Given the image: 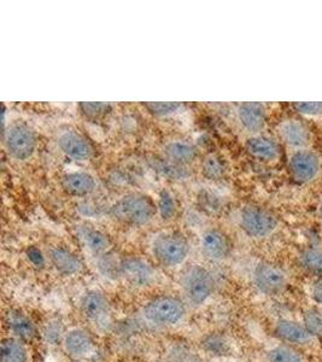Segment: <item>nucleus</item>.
Here are the masks:
<instances>
[{"mask_svg": "<svg viewBox=\"0 0 322 362\" xmlns=\"http://www.w3.org/2000/svg\"><path fill=\"white\" fill-rule=\"evenodd\" d=\"M62 346L69 358L75 361H81L95 353V337L88 329L74 327L66 331Z\"/></svg>", "mask_w": 322, "mask_h": 362, "instance_id": "obj_13", "label": "nucleus"}, {"mask_svg": "<svg viewBox=\"0 0 322 362\" xmlns=\"http://www.w3.org/2000/svg\"><path fill=\"white\" fill-rule=\"evenodd\" d=\"M157 213L162 220L169 221L177 216L178 213V201L169 189H162L158 196Z\"/></svg>", "mask_w": 322, "mask_h": 362, "instance_id": "obj_27", "label": "nucleus"}, {"mask_svg": "<svg viewBox=\"0 0 322 362\" xmlns=\"http://www.w3.org/2000/svg\"><path fill=\"white\" fill-rule=\"evenodd\" d=\"M304 324L314 336H322V310L309 309L304 314Z\"/></svg>", "mask_w": 322, "mask_h": 362, "instance_id": "obj_33", "label": "nucleus"}, {"mask_svg": "<svg viewBox=\"0 0 322 362\" xmlns=\"http://www.w3.org/2000/svg\"><path fill=\"white\" fill-rule=\"evenodd\" d=\"M292 107L302 116H306V117L322 116V102H298L292 104Z\"/></svg>", "mask_w": 322, "mask_h": 362, "instance_id": "obj_34", "label": "nucleus"}, {"mask_svg": "<svg viewBox=\"0 0 322 362\" xmlns=\"http://www.w3.org/2000/svg\"><path fill=\"white\" fill-rule=\"evenodd\" d=\"M245 148L250 156L265 163L275 162L281 156V146L279 141L263 134L250 136L246 140Z\"/></svg>", "mask_w": 322, "mask_h": 362, "instance_id": "obj_19", "label": "nucleus"}, {"mask_svg": "<svg viewBox=\"0 0 322 362\" xmlns=\"http://www.w3.org/2000/svg\"><path fill=\"white\" fill-rule=\"evenodd\" d=\"M109 214L124 225L144 226L157 214V204L148 194L131 192L117 199L110 206Z\"/></svg>", "mask_w": 322, "mask_h": 362, "instance_id": "obj_1", "label": "nucleus"}, {"mask_svg": "<svg viewBox=\"0 0 322 362\" xmlns=\"http://www.w3.org/2000/svg\"><path fill=\"white\" fill-rule=\"evenodd\" d=\"M185 165H179L174 163L168 158H160L156 157L153 160V168L157 170L158 173L165 177H169L172 180H179V179H185L189 177L186 170H184Z\"/></svg>", "mask_w": 322, "mask_h": 362, "instance_id": "obj_28", "label": "nucleus"}, {"mask_svg": "<svg viewBox=\"0 0 322 362\" xmlns=\"http://www.w3.org/2000/svg\"><path fill=\"white\" fill-rule=\"evenodd\" d=\"M233 250L229 235L220 228H208L201 237V251L203 256L213 262L228 259Z\"/></svg>", "mask_w": 322, "mask_h": 362, "instance_id": "obj_12", "label": "nucleus"}, {"mask_svg": "<svg viewBox=\"0 0 322 362\" xmlns=\"http://www.w3.org/2000/svg\"><path fill=\"white\" fill-rule=\"evenodd\" d=\"M239 226L250 238L263 239L278 230L279 218L265 206L248 204L240 210Z\"/></svg>", "mask_w": 322, "mask_h": 362, "instance_id": "obj_5", "label": "nucleus"}, {"mask_svg": "<svg viewBox=\"0 0 322 362\" xmlns=\"http://www.w3.org/2000/svg\"><path fill=\"white\" fill-rule=\"evenodd\" d=\"M226 163L225 160L216 155V153H210L208 155L202 163V173L208 180L217 181L221 180L225 174H226Z\"/></svg>", "mask_w": 322, "mask_h": 362, "instance_id": "obj_25", "label": "nucleus"}, {"mask_svg": "<svg viewBox=\"0 0 322 362\" xmlns=\"http://www.w3.org/2000/svg\"><path fill=\"white\" fill-rule=\"evenodd\" d=\"M66 334V331L59 320L49 321L42 331V336L49 344H62Z\"/></svg>", "mask_w": 322, "mask_h": 362, "instance_id": "obj_30", "label": "nucleus"}, {"mask_svg": "<svg viewBox=\"0 0 322 362\" xmlns=\"http://www.w3.org/2000/svg\"><path fill=\"white\" fill-rule=\"evenodd\" d=\"M311 297L313 300L318 303V305H322V280L316 281L313 288H311Z\"/></svg>", "mask_w": 322, "mask_h": 362, "instance_id": "obj_36", "label": "nucleus"}, {"mask_svg": "<svg viewBox=\"0 0 322 362\" xmlns=\"http://www.w3.org/2000/svg\"><path fill=\"white\" fill-rule=\"evenodd\" d=\"M76 233L79 235L81 243L92 255L103 257L110 254L112 249V239L107 233H104L103 230H98L88 223H81L76 227Z\"/></svg>", "mask_w": 322, "mask_h": 362, "instance_id": "obj_18", "label": "nucleus"}, {"mask_svg": "<svg viewBox=\"0 0 322 362\" xmlns=\"http://www.w3.org/2000/svg\"><path fill=\"white\" fill-rule=\"evenodd\" d=\"M186 303L178 296L160 295L143 308V317L155 326H173L186 315Z\"/></svg>", "mask_w": 322, "mask_h": 362, "instance_id": "obj_3", "label": "nucleus"}, {"mask_svg": "<svg viewBox=\"0 0 322 362\" xmlns=\"http://www.w3.org/2000/svg\"><path fill=\"white\" fill-rule=\"evenodd\" d=\"M0 362H29L27 344L15 337L4 338L0 344Z\"/></svg>", "mask_w": 322, "mask_h": 362, "instance_id": "obj_23", "label": "nucleus"}, {"mask_svg": "<svg viewBox=\"0 0 322 362\" xmlns=\"http://www.w3.org/2000/svg\"><path fill=\"white\" fill-rule=\"evenodd\" d=\"M151 251L161 266L175 268L186 262L190 256L191 244L181 232L165 230L153 237Z\"/></svg>", "mask_w": 322, "mask_h": 362, "instance_id": "obj_2", "label": "nucleus"}, {"mask_svg": "<svg viewBox=\"0 0 322 362\" xmlns=\"http://www.w3.org/2000/svg\"><path fill=\"white\" fill-rule=\"evenodd\" d=\"M165 158L179 165L192 163L198 157V148L187 140H172L165 145Z\"/></svg>", "mask_w": 322, "mask_h": 362, "instance_id": "obj_22", "label": "nucleus"}, {"mask_svg": "<svg viewBox=\"0 0 322 362\" xmlns=\"http://www.w3.org/2000/svg\"><path fill=\"white\" fill-rule=\"evenodd\" d=\"M80 312L95 329H107L112 326V305L107 295L100 290H90L83 295Z\"/></svg>", "mask_w": 322, "mask_h": 362, "instance_id": "obj_8", "label": "nucleus"}, {"mask_svg": "<svg viewBox=\"0 0 322 362\" xmlns=\"http://www.w3.org/2000/svg\"><path fill=\"white\" fill-rule=\"evenodd\" d=\"M255 288L266 296H278L285 291L289 276L284 268L272 262H260L254 269Z\"/></svg>", "mask_w": 322, "mask_h": 362, "instance_id": "obj_9", "label": "nucleus"}, {"mask_svg": "<svg viewBox=\"0 0 322 362\" xmlns=\"http://www.w3.org/2000/svg\"><path fill=\"white\" fill-rule=\"evenodd\" d=\"M57 144L61 151L71 160L83 162L91 160L95 156V148L93 143L85 134L75 129L63 131L58 136Z\"/></svg>", "mask_w": 322, "mask_h": 362, "instance_id": "obj_11", "label": "nucleus"}, {"mask_svg": "<svg viewBox=\"0 0 322 362\" xmlns=\"http://www.w3.org/2000/svg\"><path fill=\"white\" fill-rule=\"evenodd\" d=\"M182 290L187 302L193 307L205 305L216 290V281L208 268L193 264L182 274Z\"/></svg>", "mask_w": 322, "mask_h": 362, "instance_id": "obj_4", "label": "nucleus"}, {"mask_svg": "<svg viewBox=\"0 0 322 362\" xmlns=\"http://www.w3.org/2000/svg\"><path fill=\"white\" fill-rule=\"evenodd\" d=\"M299 264L304 271L314 276H322V247H304L299 252Z\"/></svg>", "mask_w": 322, "mask_h": 362, "instance_id": "obj_24", "label": "nucleus"}, {"mask_svg": "<svg viewBox=\"0 0 322 362\" xmlns=\"http://www.w3.org/2000/svg\"><path fill=\"white\" fill-rule=\"evenodd\" d=\"M80 112L83 114L86 119H103L112 112V105L110 103H100V102H83L78 105Z\"/></svg>", "mask_w": 322, "mask_h": 362, "instance_id": "obj_29", "label": "nucleus"}, {"mask_svg": "<svg viewBox=\"0 0 322 362\" xmlns=\"http://www.w3.org/2000/svg\"><path fill=\"white\" fill-rule=\"evenodd\" d=\"M274 332L281 341L289 346H306L314 341L315 338L304 322H298L290 319H281L278 321Z\"/></svg>", "mask_w": 322, "mask_h": 362, "instance_id": "obj_17", "label": "nucleus"}, {"mask_svg": "<svg viewBox=\"0 0 322 362\" xmlns=\"http://www.w3.org/2000/svg\"><path fill=\"white\" fill-rule=\"evenodd\" d=\"M121 276L129 280L134 286H149L153 284L156 272L151 264L136 256H129L121 259Z\"/></svg>", "mask_w": 322, "mask_h": 362, "instance_id": "obj_14", "label": "nucleus"}, {"mask_svg": "<svg viewBox=\"0 0 322 362\" xmlns=\"http://www.w3.org/2000/svg\"><path fill=\"white\" fill-rule=\"evenodd\" d=\"M277 133L281 141L294 150L309 148L313 143L311 129L302 119H282L277 126Z\"/></svg>", "mask_w": 322, "mask_h": 362, "instance_id": "obj_10", "label": "nucleus"}, {"mask_svg": "<svg viewBox=\"0 0 322 362\" xmlns=\"http://www.w3.org/2000/svg\"><path fill=\"white\" fill-rule=\"evenodd\" d=\"M141 105L150 114L156 116L172 115L174 112H178L179 109L182 107V104L178 103V102H146V103H143Z\"/></svg>", "mask_w": 322, "mask_h": 362, "instance_id": "obj_31", "label": "nucleus"}, {"mask_svg": "<svg viewBox=\"0 0 322 362\" xmlns=\"http://www.w3.org/2000/svg\"><path fill=\"white\" fill-rule=\"evenodd\" d=\"M52 267L63 276H78L83 269V259L66 247H54L49 252Z\"/></svg>", "mask_w": 322, "mask_h": 362, "instance_id": "obj_20", "label": "nucleus"}, {"mask_svg": "<svg viewBox=\"0 0 322 362\" xmlns=\"http://www.w3.org/2000/svg\"><path fill=\"white\" fill-rule=\"evenodd\" d=\"M290 175L299 185H306L318 179L322 170V158L311 148L294 150L287 162Z\"/></svg>", "mask_w": 322, "mask_h": 362, "instance_id": "obj_7", "label": "nucleus"}, {"mask_svg": "<svg viewBox=\"0 0 322 362\" xmlns=\"http://www.w3.org/2000/svg\"><path fill=\"white\" fill-rule=\"evenodd\" d=\"M318 216H320V220L322 221V202L320 206H318Z\"/></svg>", "mask_w": 322, "mask_h": 362, "instance_id": "obj_37", "label": "nucleus"}, {"mask_svg": "<svg viewBox=\"0 0 322 362\" xmlns=\"http://www.w3.org/2000/svg\"><path fill=\"white\" fill-rule=\"evenodd\" d=\"M267 362H306L303 355L289 344L274 346L267 353Z\"/></svg>", "mask_w": 322, "mask_h": 362, "instance_id": "obj_26", "label": "nucleus"}, {"mask_svg": "<svg viewBox=\"0 0 322 362\" xmlns=\"http://www.w3.org/2000/svg\"><path fill=\"white\" fill-rule=\"evenodd\" d=\"M237 117L242 127L251 136L261 134L267 124L266 107L257 102H245L239 104L237 109Z\"/></svg>", "mask_w": 322, "mask_h": 362, "instance_id": "obj_16", "label": "nucleus"}, {"mask_svg": "<svg viewBox=\"0 0 322 362\" xmlns=\"http://www.w3.org/2000/svg\"><path fill=\"white\" fill-rule=\"evenodd\" d=\"M5 326L8 327L11 337L25 341V344L35 341L39 336L35 322L18 309H8L5 314Z\"/></svg>", "mask_w": 322, "mask_h": 362, "instance_id": "obj_15", "label": "nucleus"}, {"mask_svg": "<svg viewBox=\"0 0 322 362\" xmlns=\"http://www.w3.org/2000/svg\"><path fill=\"white\" fill-rule=\"evenodd\" d=\"M62 186L66 194L74 197H87L95 192L97 182L87 172H71L63 177Z\"/></svg>", "mask_w": 322, "mask_h": 362, "instance_id": "obj_21", "label": "nucleus"}, {"mask_svg": "<svg viewBox=\"0 0 322 362\" xmlns=\"http://www.w3.org/2000/svg\"><path fill=\"white\" fill-rule=\"evenodd\" d=\"M203 346L209 354L219 355V356L228 354L227 343L221 336H217V334L208 336L203 341Z\"/></svg>", "mask_w": 322, "mask_h": 362, "instance_id": "obj_32", "label": "nucleus"}, {"mask_svg": "<svg viewBox=\"0 0 322 362\" xmlns=\"http://www.w3.org/2000/svg\"><path fill=\"white\" fill-rule=\"evenodd\" d=\"M28 259L35 267H42L45 266V257L42 256V251L39 250L37 247H30L27 251Z\"/></svg>", "mask_w": 322, "mask_h": 362, "instance_id": "obj_35", "label": "nucleus"}, {"mask_svg": "<svg viewBox=\"0 0 322 362\" xmlns=\"http://www.w3.org/2000/svg\"><path fill=\"white\" fill-rule=\"evenodd\" d=\"M4 144L8 155L17 160H27L37 150V134L25 122H15L5 131Z\"/></svg>", "mask_w": 322, "mask_h": 362, "instance_id": "obj_6", "label": "nucleus"}]
</instances>
